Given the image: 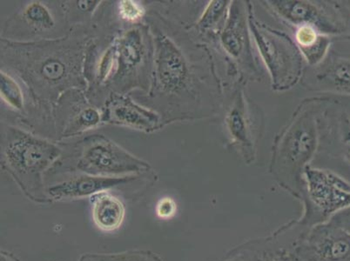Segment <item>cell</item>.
Returning <instances> with one entry per match:
<instances>
[{"label": "cell", "mask_w": 350, "mask_h": 261, "mask_svg": "<svg viewBox=\"0 0 350 261\" xmlns=\"http://www.w3.org/2000/svg\"><path fill=\"white\" fill-rule=\"evenodd\" d=\"M4 154L9 171L27 198L36 203L52 202L44 187L43 174L59 158V149L14 129L9 133Z\"/></svg>", "instance_id": "obj_1"}, {"label": "cell", "mask_w": 350, "mask_h": 261, "mask_svg": "<svg viewBox=\"0 0 350 261\" xmlns=\"http://www.w3.org/2000/svg\"><path fill=\"white\" fill-rule=\"evenodd\" d=\"M304 215L297 221L305 229L323 224L350 206V183L327 170L310 167L304 171Z\"/></svg>", "instance_id": "obj_2"}, {"label": "cell", "mask_w": 350, "mask_h": 261, "mask_svg": "<svg viewBox=\"0 0 350 261\" xmlns=\"http://www.w3.org/2000/svg\"><path fill=\"white\" fill-rule=\"evenodd\" d=\"M77 168L93 176L125 177L148 171L150 165L105 137L96 135L85 144Z\"/></svg>", "instance_id": "obj_3"}, {"label": "cell", "mask_w": 350, "mask_h": 261, "mask_svg": "<svg viewBox=\"0 0 350 261\" xmlns=\"http://www.w3.org/2000/svg\"><path fill=\"white\" fill-rule=\"evenodd\" d=\"M248 25L271 74L273 85L280 88L287 87L289 81H295V73L300 68L301 61L297 49L276 33L264 29V27L254 20L251 9Z\"/></svg>", "instance_id": "obj_4"}, {"label": "cell", "mask_w": 350, "mask_h": 261, "mask_svg": "<svg viewBox=\"0 0 350 261\" xmlns=\"http://www.w3.org/2000/svg\"><path fill=\"white\" fill-rule=\"evenodd\" d=\"M297 250L304 261H350V234L323 223L301 232Z\"/></svg>", "instance_id": "obj_5"}, {"label": "cell", "mask_w": 350, "mask_h": 261, "mask_svg": "<svg viewBox=\"0 0 350 261\" xmlns=\"http://www.w3.org/2000/svg\"><path fill=\"white\" fill-rule=\"evenodd\" d=\"M287 232V227H282L271 236L247 242L221 261H304L297 250L300 235L288 242Z\"/></svg>", "instance_id": "obj_6"}, {"label": "cell", "mask_w": 350, "mask_h": 261, "mask_svg": "<svg viewBox=\"0 0 350 261\" xmlns=\"http://www.w3.org/2000/svg\"><path fill=\"white\" fill-rule=\"evenodd\" d=\"M155 74L159 87L172 94L183 91L189 83V68L185 57L165 35L156 39Z\"/></svg>", "instance_id": "obj_7"}, {"label": "cell", "mask_w": 350, "mask_h": 261, "mask_svg": "<svg viewBox=\"0 0 350 261\" xmlns=\"http://www.w3.org/2000/svg\"><path fill=\"white\" fill-rule=\"evenodd\" d=\"M133 180L135 176L101 177L83 174L47 187L46 194L51 200L91 198L95 194L106 192Z\"/></svg>", "instance_id": "obj_8"}, {"label": "cell", "mask_w": 350, "mask_h": 261, "mask_svg": "<svg viewBox=\"0 0 350 261\" xmlns=\"http://www.w3.org/2000/svg\"><path fill=\"white\" fill-rule=\"evenodd\" d=\"M282 18L295 25H311L327 34L342 33V25L317 5L304 1H269Z\"/></svg>", "instance_id": "obj_9"}, {"label": "cell", "mask_w": 350, "mask_h": 261, "mask_svg": "<svg viewBox=\"0 0 350 261\" xmlns=\"http://www.w3.org/2000/svg\"><path fill=\"white\" fill-rule=\"evenodd\" d=\"M92 218L100 230L111 232L122 228L126 218V208L122 200L109 192L91 197Z\"/></svg>", "instance_id": "obj_10"}, {"label": "cell", "mask_w": 350, "mask_h": 261, "mask_svg": "<svg viewBox=\"0 0 350 261\" xmlns=\"http://www.w3.org/2000/svg\"><path fill=\"white\" fill-rule=\"evenodd\" d=\"M108 120L112 123L135 127L137 129L154 128L159 122L157 114L137 106L129 98H116L108 107Z\"/></svg>", "instance_id": "obj_11"}, {"label": "cell", "mask_w": 350, "mask_h": 261, "mask_svg": "<svg viewBox=\"0 0 350 261\" xmlns=\"http://www.w3.org/2000/svg\"><path fill=\"white\" fill-rule=\"evenodd\" d=\"M246 21L239 5L233 4L221 37L226 52L234 59L241 58L246 49Z\"/></svg>", "instance_id": "obj_12"}, {"label": "cell", "mask_w": 350, "mask_h": 261, "mask_svg": "<svg viewBox=\"0 0 350 261\" xmlns=\"http://www.w3.org/2000/svg\"><path fill=\"white\" fill-rule=\"evenodd\" d=\"M119 54L118 75H125L142 63L145 56V46L138 30L127 31L119 40L116 49Z\"/></svg>", "instance_id": "obj_13"}, {"label": "cell", "mask_w": 350, "mask_h": 261, "mask_svg": "<svg viewBox=\"0 0 350 261\" xmlns=\"http://www.w3.org/2000/svg\"><path fill=\"white\" fill-rule=\"evenodd\" d=\"M307 126L301 130L298 128L288 144V161L291 167H301L310 158L314 145V137Z\"/></svg>", "instance_id": "obj_14"}, {"label": "cell", "mask_w": 350, "mask_h": 261, "mask_svg": "<svg viewBox=\"0 0 350 261\" xmlns=\"http://www.w3.org/2000/svg\"><path fill=\"white\" fill-rule=\"evenodd\" d=\"M79 261H163L148 250H129L122 253H87Z\"/></svg>", "instance_id": "obj_15"}, {"label": "cell", "mask_w": 350, "mask_h": 261, "mask_svg": "<svg viewBox=\"0 0 350 261\" xmlns=\"http://www.w3.org/2000/svg\"><path fill=\"white\" fill-rule=\"evenodd\" d=\"M238 101L229 111L226 120H227L229 132L234 141L247 148L251 146V142L243 110V101L241 98Z\"/></svg>", "instance_id": "obj_16"}, {"label": "cell", "mask_w": 350, "mask_h": 261, "mask_svg": "<svg viewBox=\"0 0 350 261\" xmlns=\"http://www.w3.org/2000/svg\"><path fill=\"white\" fill-rule=\"evenodd\" d=\"M0 79V92L3 100L15 109L21 110L24 106V98L20 85L5 72H1Z\"/></svg>", "instance_id": "obj_17"}, {"label": "cell", "mask_w": 350, "mask_h": 261, "mask_svg": "<svg viewBox=\"0 0 350 261\" xmlns=\"http://www.w3.org/2000/svg\"><path fill=\"white\" fill-rule=\"evenodd\" d=\"M25 17L31 25L40 29L53 27L54 20L46 6L39 2L31 3L25 11Z\"/></svg>", "instance_id": "obj_18"}, {"label": "cell", "mask_w": 350, "mask_h": 261, "mask_svg": "<svg viewBox=\"0 0 350 261\" xmlns=\"http://www.w3.org/2000/svg\"><path fill=\"white\" fill-rule=\"evenodd\" d=\"M228 1L210 2L199 21L198 25L200 29L206 31L215 27L219 20L224 17L225 12L228 10Z\"/></svg>", "instance_id": "obj_19"}, {"label": "cell", "mask_w": 350, "mask_h": 261, "mask_svg": "<svg viewBox=\"0 0 350 261\" xmlns=\"http://www.w3.org/2000/svg\"><path fill=\"white\" fill-rule=\"evenodd\" d=\"M329 43V38L321 35L320 39L316 44L308 49L301 50V52L310 65H314V64L319 63L326 55Z\"/></svg>", "instance_id": "obj_20"}, {"label": "cell", "mask_w": 350, "mask_h": 261, "mask_svg": "<svg viewBox=\"0 0 350 261\" xmlns=\"http://www.w3.org/2000/svg\"><path fill=\"white\" fill-rule=\"evenodd\" d=\"M297 41L301 50L308 49L316 44L320 39L321 35L318 34L316 28L311 25H302L299 28L297 35Z\"/></svg>", "instance_id": "obj_21"}, {"label": "cell", "mask_w": 350, "mask_h": 261, "mask_svg": "<svg viewBox=\"0 0 350 261\" xmlns=\"http://www.w3.org/2000/svg\"><path fill=\"white\" fill-rule=\"evenodd\" d=\"M120 14L126 20L136 21L144 15V9L132 0H123L120 3Z\"/></svg>", "instance_id": "obj_22"}, {"label": "cell", "mask_w": 350, "mask_h": 261, "mask_svg": "<svg viewBox=\"0 0 350 261\" xmlns=\"http://www.w3.org/2000/svg\"><path fill=\"white\" fill-rule=\"evenodd\" d=\"M116 47H111L105 53L103 59L100 60V68H98V76L104 81L109 75L113 69L114 58H116Z\"/></svg>", "instance_id": "obj_23"}, {"label": "cell", "mask_w": 350, "mask_h": 261, "mask_svg": "<svg viewBox=\"0 0 350 261\" xmlns=\"http://www.w3.org/2000/svg\"><path fill=\"white\" fill-rule=\"evenodd\" d=\"M65 72V68L62 62L58 60H49L42 68V73L44 77L51 79V81H57L62 78Z\"/></svg>", "instance_id": "obj_24"}, {"label": "cell", "mask_w": 350, "mask_h": 261, "mask_svg": "<svg viewBox=\"0 0 350 261\" xmlns=\"http://www.w3.org/2000/svg\"><path fill=\"white\" fill-rule=\"evenodd\" d=\"M329 222L350 234V206L337 212Z\"/></svg>", "instance_id": "obj_25"}, {"label": "cell", "mask_w": 350, "mask_h": 261, "mask_svg": "<svg viewBox=\"0 0 350 261\" xmlns=\"http://www.w3.org/2000/svg\"><path fill=\"white\" fill-rule=\"evenodd\" d=\"M176 211V205L173 200L165 198L158 204L157 213L162 219L170 218Z\"/></svg>", "instance_id": "obj_26"}, {"label": "cell", "mask_w": 350, "mask_h": 261, "mask_svg": "<svg viewBox=\"0 0 350 261\" xmlns=\"http://www.w3.org/2000/svg\"><path fill=\"white\" fill-rule=\"evenodd\" d=\"M79 122L84 126H94L100 122V114L93 108H88L79 116Z\"/></svg>", "instance_id": "obj_27"}, {"label": "cell", "mask_w": 350, "mask_h": 261, "mask_svg": "<svg viewBox=\"0 0 350 261\" xmlns=\"http://www.w3.org/2000/svg\"><path fill=\"white\" fill-rule=\"evenodd\" d=\"M0 261H21L10 251L2 250L0 253Z\"/></svg>", "instance_id": "obj_28"}]
</instances>
